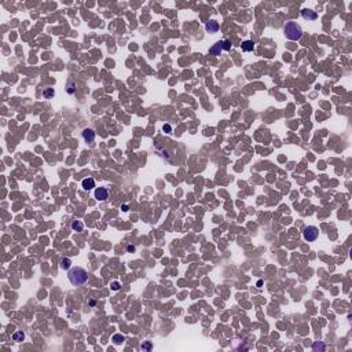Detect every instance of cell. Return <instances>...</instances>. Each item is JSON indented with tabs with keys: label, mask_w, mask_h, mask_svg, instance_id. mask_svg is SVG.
Here are the masks:
<instances>
[{
	"label": "cell",
	"mask_w": 352,
	"mask_h": 352,
	"mask_svg": "<svg viewBox=\"0 0 352 352\" xmlns=\"http://www.w3.org/2000/svg\"><path fill=\"white\" fill-rule=\"evenodd\" d=\"M67 278L73 286H81L88 281V272L83 267H73L67 272Z\"/></svg>",
	"instance_id": "cell-1"
},
{
	"label": "cell",
	"mask_w": 352,
	"mask_h": 352,
	"mask_svg": "<svg viewBox=\"0 0 352 352\" xmlns=\"http://www.w3.org/2000/svg\"><path fill=\"white\" fill-rule=\"evenodd\" d=\"M283 33H285L286 39L293 40V42L300 40L303 36L301 26H300L297 22H294V21H288V22L285 24V26H283Z\"/></svg>",
	"instance_id": "cell-2"
},
{
	"label": "cell",
	"mask_w": 352,
	"mask_h": 352,
	"mask_svg": "<svg viewBox=\"0 0 352 352\" xmlns=\"http://www.w3.org/2000/svg\"><path fill=\"white\" fill-rule=\"evenodd\" d=\"M303 237H304L305 241L314 242L319 237L318 227H315V226H308V227H305L304 230H303Z\"/></svg>",
	"instance_id": "cell-3"
},
{
	"label": "cell",
	"mask_w": 352,
	"mask_h": 352,
	"mask_svg": "<svg viewBox=\"0 0 352 352\" xmlns=\"http://www.w3.org/2000/svg\"><path fill=\"white\" fill-rule=\"evenodd\" d=\"M81 135H83V139L87 142V143H92V142L95 140L96 133H95L94 129H91V128H85V129H83Z\"/></svg>",
	"instance_id": "cell-4"
},
{
	"label": "cell",
	"mask_w": 352,
	"mask_h": 352,
	"mask_svg": "<svg viewBox=\"0 0 352 352\" xmlns=\"http://www.w3.org/2000/svg\"><path fill=\"white\" fill-rule=\"evenodd\" d=\"M107 197H109L107 189H105V187H98V189L95 190V198H96L98 201H106Z\"/></svg>",
	"instance_id": "cell-5"
},
{
	"label": "cell",
	"mask_w": 352,
	"mask_h": 352,
	"mask_svg": "<svg viewBox=\"0 0 352 352\" xmlns=\"http://www.w3.org/2000/svg\"><path fill=\"white\" fill-rule=\"evenodd\" d=\"M301 15L304 20L307 21H315L316 18H318V14H316L315 11H312V10H308V9H304L301 11Z\"/></svg>",
	"instance_id": "cell-6"
},
{
	"label": "cell",
	"mask_w": 352,
	"mask_h": 352,
	"mask_svg": "<svg viewBox=\"0 0 352 352\" xmlns=\"http://www.w3.org/2000/svg\"><path fill=\"white\" fill-rule=\"evenodd\" d=\"M205 28H206V31H208L209 33H216V32L220 29V25H219V22H216L215 20H211L208 24H206Z\"/></svg>",
	"instance_id": "cell-7"
},
{
	"label": "cell",
	"mask_w": 352,
	"mask_h": 352,
	"mask_svg": "<svg viewBox=\"0 0 352 352\" xmlns=\"http://www.w3.org/2000/svg\"><path fill=\"white\" fill-rule=\"evenodd\" d=\"M81 186H83V189L87 190V191H88V190H92L95 187V180L92 178H87L81 182Z\"/></svg>",
	"instance_id": "cell-8"
},
{
	"label": "cell",
	"mask_w": 352,
	"mask_h": 352,
	"mask_svg": "<svg viewBox=\"0 0 352 352\" xmlns=\"http://www.w3.org/2000/svg\"><path fill=\"white\" fill-rule=\"evenodd\" d=\"M222 51H223V40H222V42H217L216 44H215L213 47L209 50V53H211L212 55H216V56H217V55H220V53H222Z\"/></svg>",
	"instance_id": "cell-9"
},
{
	"label": "cell",
	"mask_w": 352,
	"mask_h": 352,
	"mask_svg": "<svg viewBox=\"0 0 352 352\" xmlns=\"http://www.w3.org/2000/svg\"><path fill=\"white\" fill-rule=\"evenodd\" d=\"M241 48H242V51H245V53L253 51V48H255V43H253L252 40H246V42H244L241 44Z\"/></svg>",
	"instance_id": "cell-10"
},
{
	"label": "cell",
	"mask_w": 352,
	"mask_h": 352,
	"mask_svg": "<svg viewBox=\"0 0 352 352\" xmlns=\"http://www.w3.org/2000/svg\"><path fill=\"white\" fill-rule=\"evenodd\" d=\"M11 338L14 341H17V343H21V341H24V338H25V333L24 332H14L13 333V336H11Z\"/></svg>",
	"instance_id": "cell-11"
},
{
	"label": "cell",
	"mask_w": 352,
	"mask_h": 352,
	"mask_svg": "<svg viewBox=\"0 0 352 352\" xmlns=\"http://www.w3.org/2000/svg\"><path fill=\"white\" fill-rule=\"evenodd\" d=\"M84 228V224L81 222H78V220H74V222H72V230L73 231H77V233H80V231H83Z\"/></svg>",
	"instance_id": "cell-12"
},
{
	"label": "cell",
	"mask_w": 352,
	"mask_h": 352,
	"mask_svg": "<svg viewBox=\"0 0 352 352\" xmlns=\"http://www.w3.org/2000/svg\"><path fill=\"white\" fill-rule=\"evenodd\" d=\"M54 95H55V91H54V88H51V87L44 88V91H43V96H44L45 99H51Z\"/></svg>",
	"instance_id": "cell-13"
},
{
	"label": "cell",
	"mask_w": 352,
	"mask_h": 352,
	"mask_svg": "<svg viewBox=\"0 0 352 352\" xmlns=\"http://www.w3.org/2000/svg\"><path fill=\"white\" fill-rule=\"evenodd\" d=\"M111 341H113L116 345H118V344H121L122 341H124V336H122V334H114L113 337H111Z\"/></svg>",
	"instance_id": "cell-14"
},
{
	"label": "cell",
	"mask_w": 352,
	"mask_h": 352,
	"mask_svg": "<svg viewBox=\"0 0 352 352\" xmlns=\"http://www.w3.org/2000/svg\"><path fill=\"white\" fill-rule=\"evenodd\" d=\"M66 89H67V92H69V94H74V91H76V84L73 83V80H69V81H67Z\"/></svg>",
	"instance_id": "cell-15"
},
{
	"label": "cell",
	"mask_w": 352,
	"mask_h": 352,
	"mask_svg": "<svg viewBox=\"0 0 352 352\" xmlns=\"http://www.w3.org/2000/svg\"><path fill=\"white\" fill-rule=\"evenodd\" d=\"M70 264H72V261H70V259H67V257H65V259H62L61 260V268H64V270H67L70 267Z\"/></svg>",
	"instance_id": "cell-16"
},
{
	"label": "cell",
	"mask_w": 352,
	"mask_h": 352,
	"mask_svg": "<svg viewBox=\"0 0 352 352\" xmlns=\"http://www.w3.org/2000/svg\"><path fill=\"white\" fill-rule=\"evenodd\" d=\"M325 348H326V347H325V344H322V343H315L312 345L314 351H319V349H321V351H325Z\"/></svg>",
	"instance_id": "cell-17"
},
{
	"label": "cell",
	"mask_w": 352,
	"mask_h": 352,
	"mask_svg": "<svg viewBox=\"0 0 352 352\" xmlns=\"http://www.w3.org/2000/svg\"><path fill=\"white\" fill-rule=\"evenodd\" d=\"M143 351H150L151 349V343L150 341H147V343H144V344H142V347H140Z\"/></svg>",
	"instance_id": "cell-18"
},
{
	"label": "cell",
	"mask_w": 352,
	"mask_h": 352,
	"mask_svg": "<svg viewBox=\"0 0 352 352\" xmlns=\"http://www.w3.org/2000/svg\"><path fill=\"white\" fill-rule=\"evenodd\" d=\"M231 48V43L228 40H223V50L224 51H228Z\"/></svg>",
	"instance_id": "cell-19"
},
{
	"label": "cell",
	"mask_w": 352,
	"mask_h": 352,
	"mask_svg": "<svg viewBox=\"0 0 352 352\" xmlns=\"http://www.w3.org/2000/svg\"><path fill=\"white\" fill-rule=\"evenodd\" d=\"M162 129L165 131L166 133H171V132H172V127H171V125H169V124H165V125H164V127H162Z\"/></svg>",
	"instance_id": "cell-20"
},
{
	"label": "cell",
	"mask_w": 352,
	"mask_h": 352,
	"mask_svg": "<svg viewBox=\"0 0 352 352\" xmlns=\"http://www.w3.org/2000/svg\"><path fill=\"white\" fill-rule=\"evenodd\" d=\"M111 289H113V290H118V289H120V283H118V282H113V283H111Z\"/></svg>",
	"instance_id": "cell-21"
},
{
	"label": "cell",
	"mask_w": 352,
	"mask_h": 352,
	"mask_svg": "<svg viewBox=\"0 0 352 352\" xmlns=\"http://www.w3.org/2000/svg\"><path fill=\"white\" fill-rule=\"evenodd\" d=\"M127 250H128V252H135V246H133V245H128Z\"/></svg>",
	"instance_id": "cell-22"
},
{
	"label": "cell",
	"mask_w": 352,
	"mask_h": 352,
	"mask_svg": "<svg viewBox=\"0 0 352 352\" xmlns=\"http://www.w3.org/2000/svg\"><path fill=\"white\" fill-rule=\"evenodd\" d=\"M122 211H124V212H127V211H128V208H127V205H124V206H122Z\"/></svg>",
	"instance_id": "cell-23"
}]
</instances>
